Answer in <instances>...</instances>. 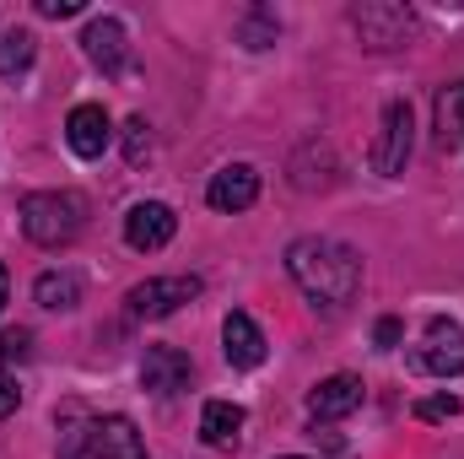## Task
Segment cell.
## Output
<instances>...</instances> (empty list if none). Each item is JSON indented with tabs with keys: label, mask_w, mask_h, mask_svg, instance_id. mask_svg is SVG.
Wrapping results in <instances>:
<instances>
[{
	"label": "cell",
	"mask_w": 464,
	"mask_h": 459,
	"mask_svg": "<svg viewBox=\"0 0 464 459\" xmlns=\"http://www.w3.org/2000/svg\"><path fill=\"white\" fill-rule=\"evenodd\" d=\"M286 270L314 308H346L362 292V254L341 238H297L286 249Z\"/></svg>",
	"instance_id": "1"
},
{
	"label": "cell",
	"mask_w": 464,
	"mask_h": 459,
	"mask_svg": "<svg viewBox=\"0 0 464 459\" xmlns=\"http://www.w3.org/2000/svg\"><path fill=\"white\" fill-rule=\"evenodd\" d=\"M87 195L82 190H38L22 200V232L38 249H65L71 238H82L87 228Z\"/></svg>",
	"instance_id": "2"
},
{
	"label": "cell",
	"mask_w": 464,
	"mask_h": 459,
	"mask_svg": "<svg viewBox=\"0 0 464 459\" xmlns=\"http://www.w3.org/2000/svg\"><path fill=\"white\" fill-rule=\"evenodd\" d=\"M411 141H416V119H411V103L394 98L383 119H378V141H372V173L383 179H400L405 162H411Z\"/></svg>",
	"instance_id": "3"
},
{
	"label": "cell",
	"mask_w": 464,
	"mask_h": 459,
	"mask_svg": "<svg viewBox=\"0 0 464 459\" xmlns=\"http://www.w3.org/2000/svg\"><path fill=\"white\" fill-rule=\"evenodd\" d=\"M411 362L421 373H432V378H459L464 373V325L459 319H443V314L427 319V336L411 351Z\"/></svg>",
	"instance_id": "4"
},
{
	"label": "cell",
	"mask_w": 464,
	"mask_h": 459,
	"mask_svg": "<svg viewBox=\"0 0 464 459\" xmlns=\"http://www.w3.org/2000/svg\"><path fill=\"white\" fill-rule=\"evenodd\" d=\"M195 298H200V276H151V281H140L124 303H130L135 319H168V314H179V308L195 303Z\"/></svg>",
	"instance_id": "5"
},
{
	"label": "cell",
	"mask_w": 464,
	"mask_h": 459,
	"mask_svg": "<svg viewBox=\"0 0 464 459\" xmlns=\"http://www.w3.org/2000/svg\"><path fill=\"white\" fill-rule=\"evenodd\" d=\"M82 49H87V60L103 76H124L130 71V33H124L119 16H92L87 33H82Z\"/></svg>",
	"instance_id": "6"
},
{
	"label": "cell",
	"mask_w": 464,
	"mask_h": 459,
	"mask_svg": "<svg viewBox=\"0 0 464 459\" xmlns=\"http://www.w3.org/2000/svg\"><path fill=\"white\" fill-rule=\"evenodd\" d=\"M351 27L362 33V44H367V49H394V44H405V33H411V5L367 0V5H356V11H351Z\"/></svg>",
	"instance_id": "7"
},
{
	"label": "cell",
	"mask_w": 464,
	"mask_h": 459,
	"mask_svg": "<svg viewBox=\"0 0 464 459\" xmlns=\"http://www.w3.org/2000/svg\"><path fill=\"white\" fill-rule=\"evenodd\" d=\"M173 232H179V217H173V206H162V200H140V206H130V217H124V243L140 249V254L168 249Z\"/></svg>",
	"instance_id": "8"
},
{
	"label": "cell",
	"mask_w": 464,
	"mask_h": 459,
	"mask_svg": "<svg viewBox=\"0 0 464 459\" xmlns=\"http://www.w3.org/2000/svg\"><path fill=\"white\" fill-rule=\"evenodd\" d=\"M87 454L92 459H146V438L135 433L130 416H98L87 427Z\"/></svg>",
	"instance_id": "9"
},
{
	"label": "cell",
	"mask_w": 464,
	"mask_h": 459,
	"mask_svg": "<svg viewBox=\"0 0 464 459\" xmlns=\"http://www.w3.org/2000/svg\"><path fill=\"white\" fill-rule=\"evenodd\" d=\"M140 389H151V395H179V389H189V356L179 351V346H146V356H140Z\"/></svg>",
	"instance_id": "10"
},
{
	"label": "cell",
	"mask_w": 464,
	"mask_h": 459,
	"mask_svg": "<svg viewBox=\"0 0 464 459\" xmlns=\"http://www.w3.org/2000/svg\"><path fill=\"white\" fill-rule=\"evenodd\" d=\"M65 141H71V151L76 157H103L109 151V141H114V124L103 114V103H76L71 119H65Z\"/></svg>",
	"instance_id": "11"
},
{
	"label": "cell",
	"mask_w": 464,
	"mask_h": 459,
	"mask_svg": "<svg viewBox=\"0 0 464 459\" xmlns=\"http://www.w3.org/2000/svg\"><path fill=\"white\" fill-rule=\"evenodd\" d=\"M206 200H211L217 211H248V206L259 200V168H248V162H227L222 173H211Z\"/></svg>",
	"instance_id": "12"
},
{
	"label": "cell",
	"mask_w": 464,
	"mask_h": 459,
	"mask_svg": "<svg viewBox=\"0 0 464 459\" xmlns=\"http://www.w3.org/2000/svg\"><path fill=\"white\" fill-rule=\"evenodd\" d=\"M356 405H362V378H351V373H335V378L308 389V416L314 422H341Z\"/></svg>",
	"instance_id": "13"
},
{
	"label": "cell",
	"mask_w": 464,
	"mask_h": 459,
	"mask_svg": "<svg viewBox=\"0 0 464 459\" xmlns=\"http://www.w3.org/2000/svg\"><path fill=\"white\" fill-rule=\"evenodd\" d=\"M222 351H227L232 367H259L270 346H265V330H259L243 308H232L227 319H222Z\"/></svg>",
	"instance_id": "14"
},
{
	"label": "cell",
	"mask_w": 464,
	"mask_h": 459,
	"mask_svg": "<svg viewBox=\"0 0 464 459\" xmlns=\"http://www.w3.org/2000/svg\"><path fill=\"white\" fill-rule=\"evenodd\" d=\"M432 135H438V151L464 157V82H449L432 103Z\"/></svg>",
	"instance_id": "15"
},
{
	"label": "cell",
	"mask_w": 464,
	"mask_h": 459,
	"mask_svg": "<svg viewBox=\"0 0 464 459\" xmlns=\"http://www.w3.org/2000/svg\"><path fill=\"white\" fill-rule=\"evenodd\" d=\"M243 405H232V400H206V411H200V438L211 444V449H237L243 444Z\"/></svg>",
	"instance_id": "16"
},
{
	"label": "cell",
	"mask_w": 464,
	"mask_h": 459,
	"mask_svg": "<svg viewBox=\"0 0 464 459\" xmlns=\"http://www.w3.org/2000/svg\"><path fill=\"white\" fill-rule=\"evenodd\" d=\"M33 298H38L49 314H71V308L82 303V276H76V270H44V276L33 281Z\"/></svg>",
	"instance_id": "17"
},
{
	"label": "cell",
	"mask_w": 464,
	"mask_h": 459,
	"mask_svg": "<svg viewBox=\"0 0 464 459\" xmlns=\"http://www.w3.org/2000/svg\"><path fill=\"white\" fill-rule=\"evenodd\" d=\"M33 60H38V38H33L27 27L0 33V76H22Z\"/></svg>",
	"instance_id": "18"
},
{
	"label": "cell",
	"mask_w": 464,
	"mask_h": 459,
	"mask_svg": "<svg viewBox=\"0 0 464 459\" xmlns=\"http://www.w3.org/2000/svg\"><path fill=\"white\" fill-rule=\"evenodd\" d=\"M237 33H243V49H270V44H276V33H281V22H276L265 5H254V11L243 16V27H237Z\"/></svg>",
	"instance_id": "19"
},
{
	"label": "cell",
	"mask_w": 464,
	"mask_h": 459,
	"mask_svg": "<svg viewBox=\"0 0 464 459\" xmlns=\"http://www.w3.org/2000/svg\"><path fill=\"white\" fill-rule=\"evenodd\" d=\"M124 157H130V168H140L151 157V124L146 119H130L124 124Z\"/></svg>",
	"instance_id": "20"
},
{
	"label": "cell",
	"mask_w": 464,
	"mask_h": 459,
	"mask_svg": "<svg viewBox=\"0 0 464 459\" xmlns=\"http://www.w3.org/2000/svg\"><path fill=\"white\" fill-rule=\"evenodd\" d=\"M464 405H459V395H427V400H416V416L421 422H454Z\"/></svg>",
	"instance_id": "21"
},
{
	"label": "cell",
	"mask_w": 464,
	"mask_h": 459,
	"mask_svg": "<svg viewBox=\"0 0 464 459\" xmlns=\"http://www.w3.org/2000/svg\"><path fill=\"white\" fill-rule=\"evenodd\" d=\"M0 356H5V362H27V356H33V330H22V325L5 330V336H0Z\"/></svg>",
	"instance_id": "22"
},
{
	"label": "cell",
	"mask_w": 464,
	"mask_h": 459,
	"mask_svg": "<svg viewBox=\"0 0 464 459\" xmlns=\"http://www.w3.org/2000/svg\"><path fill=\"white\" fill-rule=\"evenodd\" d=\"M76 11H82V0H38V16H49V22H65Z\"/></svg>",
	"instance_id": "23"
},
{
	"label": "cell",
	"mask_w": 464,
	"mask_h": 459,
	"mask_svg": "<svg viewBox=\"0 0 464 459\" xmlns=\"http://www.w3.org/2000/svg\"><path fill=\"white\" fill-rule=\"evenodd\" d=\"M22 405V389H16V378L11 373H0V416H11Z\"/></svg>",
	"instance_id": "24"
},
{
	"label": "cell",
	"mask_w": 464,
	"mask_h": 459,
	"mask_svg": "<svg viewBox=\"0 0 464 459\" xmlns=\"http://www.w3.org/2000/svg\"><path fill=\"white\" fill-rule=\"evenodd\" d=\"M372 341L383 346V351H389V346H400V319H378V330H372Z\"/></svg>",
	"instance_id": "25"
},
{
	"label": "cell",
	"mask_w": 464,
	"mask_h": 459,
	"mask_svg": "<svg viewBox=\"0 0 464 459\" xmlns=\"http://www.w3.org/2000/svg\"><path fill=\"white\" fill-rule=\"evenodd\" d=\"M5 292H11V276H5V265H0V308H5Z\"/></svg>",
	"instance_id": "26"
},
{
	"label": "cell",
	"mask_w": 464,
	"mask_h": 459,
	"mask_svg": "<svg viewBox=\"0 0 464 459\" xmlns=\"http://www.w3.org/2000/svg\"><path fill=\"white\" fill-rule=\"evenodd\" d=\"M281 459H303V454H281Z\"/></svg>",
	"instance_id": "27"
}]
</instances>
